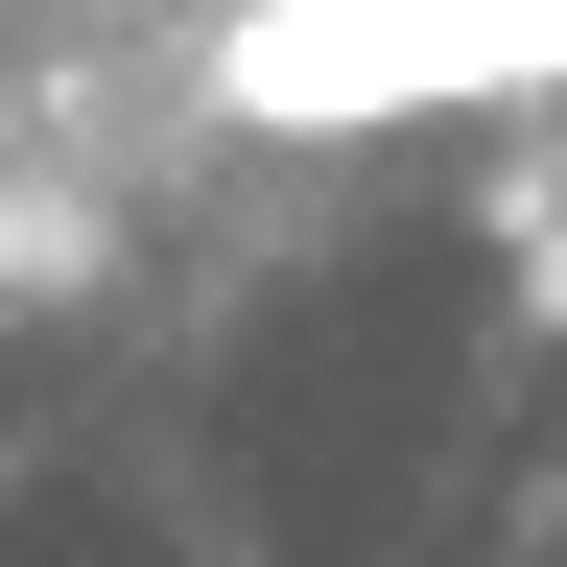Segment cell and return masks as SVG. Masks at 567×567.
<instances>
[{"label":"cell","mask_w":567,"mask_h":567,"mask_svg":"<svg viewBox=\"0 0 567 567\" xmlns=\"http://www.w3.org/2000/svg\"><path fill=\"white\" fill-rule=\"evenodd\" d=\"M473 95H567V0H237L213 24V118L260 142L473 118Z\"/></svg>","instance_id":"6da1fadb"}]
</instances>
